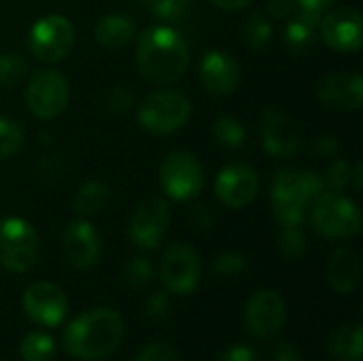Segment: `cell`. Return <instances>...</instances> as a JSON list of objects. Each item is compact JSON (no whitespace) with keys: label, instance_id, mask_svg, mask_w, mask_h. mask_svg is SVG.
Wrapping results in <instances>:
<instances>
[{"label":"cell","instance_id":"obj_34","mask_svg":"<svg viewBox=\"0 0 363 361\" xmlns=\"http://www.w3.org/2000/svg\"><path fill=\"white\" fill-rule=\"evenodd\" d=\"M147 4L151 6V11L160 19H164V21H177V19H181L189 11L191 0H149Z\"/></svg>","mask_w":363,"mask_h":361},{"label":"cell","instance_id":"obj_45","mask_svg":"<svg viewBox=\"0 0 363 361\" xmlns=\"http://www.w3.org/2000/svg\"><path fill=\"white\" fill-rule=\"evenodd\" d=\"M253 0H211V4H215L217 9H223V11H242Z\"/></svg>","mask_w":363,"mask_h":361},{"label":"cell","instance_id":"obj_8","mask_svg":"<svg viewBox=\"0 0 363 361\" xmlns=\"http://www.w3.org/2000/svg\"><path fill=\"white\" fill-rule=\"evenodd\" d=\"M38 260V234L21 217L0 219V266L9 272H28Z\"/></svg>","mask_w":363,"mask_h":361},{"label":"cell","instance_id":"obj_9","mask_svg":"<svg viewBox=\"0 0 363 361\" xmlns=\"http://www.w3.org/2000/svg\"><path fill=\"white\" fill-rule=\"evenodd\" d=\"M70 102V85L68 79L53 68L38 70L26 87V104L28 111L43 121L55 119L66 111Z\"/></svg>","mask_w":363,"mask_h":361},{"label":"cell","instance_id":"obj_25","mask_svg":"<svg viewBox=\"0 0 363 361\" xmlns=\"http://www.w3.org/2000/svg\"><path fill=\"white\" fill-rule=\"evenodd\" d=\"M211 134L215 143L225 149H240L247 143V130L242 121L234 115H219L211 126Z\"/></svg>","mask_w":363,"mask_h":361},{"label":"cell","instance_id":"obj_16","mask_svg":"<svg viewBox=\"0 0 363 361\" xmlns=\"http://www.w3.org/2000/svg\"><path fill=\"white\" fill-rule=\"evenodd\" d=\"M315 94L319 102L338 113H351L363 104V77L359 72H328L317 81Z\"/></svg>","mask_w":363,"mask_h":361},{"label":"cell","instance_id":"obj_26","mask_svg":"<svg viewBox=\"0 0 363 361\" xmlns=\"http://www.w3.org/2000/svg\"><path fill=\"white\" fill-rule=\"evenodd\" d=\"M272 36H274V28H272V21L266 15L251 13L245 19V23H242V40L249 45V49L262 51L264 47H268Z\"/></svg>","mask_w":363,"mask_h":361},{"label":"cell","instance_id":"obj_39","mask_svg":"<svg viewBox=\"0 0 363 361\" xmlns=\"http://www.w3.org/2000/svg\"><path fill=\"white\" fill-rule=\"evenodd\" d=\"M189 221L196 230H208V228H213L215 215L206 204H191L189 206Z\"/></svg>","mask_w":363,"mask_h":361},{"label":"cell","instance_id":"obj_31","mask_svg":"<svg viewBox=\"0 0 363 361\" xmlns=\"http://www.w3.org/2000/svg\"><path fill=\"white\" fill-rule=\"evenodd\" d=\"M351 170H353L351 162L334 157V162L328 166V170L323 174L325 189H330V191H345L351 185Z\"/></svg>","mask_w":363,"mask_h":361},{"label":"cell","instance_id":"obj_38","mask_svg":"<svg viewBox=\"0 0 363 361\" xmlns=\"http://www.w3.org/2000/svg\"><path fill=\"white\" fill-rule=\"evenodd\" d=\"M34 172H36L43 181H47V179L55 181V179H62V177H64V172H66V164H64V160H62L60 155L43 157V160H38V162H36Z\"/></svg>","mask_w":363,"mask_h":361},{"label":"cell","instance_id":"obj_10","mask_svg":"<svg viewBox=\"0 0 363 361\" xmlns=\"http://www.w3.org/2000/svg\"><path fill=\"white\" fill-rule=\"evenodd\" d=\"M200 274L202 264L194 247L185 243H174L164 251L160 262V281L170 294H191L200 283Z\"/></svg>","mask_w":363,"mask_h":361},{"label":"cell","instance_id":"obj_30","mask_svg":"<svg viewBox=\"0 0 363 361\" xmlns=\"http://www.w3.org/2000/svg\"><path fill=\"white\" fill-rule=\"evenodd\" d=\"M279 249L285 260H300L306 251V236L302 232V226H283Z\"/></svg>","mask_w":363,"mask_h":361},{"label":"cell","instance_id":"obj_37","mask_svg":"<svg viewBox=\"0 0 363 361\" xmlns=\"http://www.w3.org/2000/svg\"><path fill=\"white\" fill-rule=\"evenodd\" d=\"M136 361H179V355L168 343H151L138 353Z\"/></svg>","mask_w":363,"mask_h":361},{"label":"cell","instance_id":"obj_14","mask_svg":"<svg viewBox=\"0 0 363 361\" xmlns=\"http://www.w3.org/2000/svg\"><path fill=\"white\" fill-rule=\"evenodd\" d=\"M259 191V174L251 164L234 162L219 170L215 179V196L228 209L249 206Z\"/></svg>","mask_w":363,"mask_h":361},{"label":"cell","instance_id":"obj_27","mask_svg":"<svg viewBox=\"0 0 363 361\" xmlns=\"http://www.w3.org/2000/svg\"><path fill=\"white\" fill-rule=\"evenodd\" d=\"M19 353L23 361H51L55 355V343L49 334L43 332H30L21 345Z\"/></svg>","mask_w":363,"mask_h":361},{"label":"cell","instance_id":"obj_35","mask_svg":"<svg viewBox=\"0 0 363 361\" xmlns=\"http://www.w3.org/2000/svg\"><path fill=\"white\" fill-rule=\"evenodd\" d=\"M151 279V262L147 257H132L123 268V281L130 287H143Z\"/></svg>","mask_w":363,"mask_h":361},{"label":"cell","instance_id":"obj_22","mask_svg":"<svg viewBox=\"0 0 363 361\" xmlns=\"http://www.w3.org/2000/svg\"><path fill=\"white\" fill-rule=\"evenodd\" d=\"M136 36V23L121 13H106L94 26V38L104 49H123Z\"/></svg>","mask_w":363,"mask_h":361},{"label":"cell","instance_id":"obj_24","mask_svg":"<svg viewBox=\"0 0 363 361\" xmlns=\"http://www.w3.org/2000/svg\"><path fill=\"white\" fill-rule=\"evenodd\" d=\"M108 200H111L108 185L102 181L89 179L77 187V191L72 196V211L79 213L81 217H94L106 206Z\"/></svg>","mask_w":363,"mask_h":361},{"label":"cell","instance_id":"obj_43","mask_svg":"<svg viewBox=\"0 0 363 361\" xmlns=\"http://www.w3.org/2000/svg\"><path fill=\"white\" fill-rule=\"evenodd\" d=\"M145 311L151 319H164L168 315V300L164 294H155L147 300L145 304Z\"/></svg>","mask_w":363,"mask_h":361},{"label":"cell","instance_id":"obj_13","mask_svg":"<svg viewBox=\"0 0 363 361\" xmlns=\"http://www.w3.org/2000/svg\"><path fill=\"white\" fill-rule=\"evenodd\" d=\"M259 138L270 157L287 160L302 149V136L294 117L277 106H268L262 113Z\"/></svg>","mask_w":363,"mask_h":361},{"label":"cell","instance_id":"obj_2","mask_svg":"<svg viewBox=\"0 0 363 361\" xmlns=\"http://www.w3.org/2000/svg\"><path fill=\"white\" fill-rule=\"evenodd\" d=\"M123 332L125 326L117 311L94 309L70 321L64 334V347L77 360L100 361L117 351Z\"/></svg>","mask_w":363,"mask_h":361},{"label":"cell","instance_id":"obj_42","mask_svg":"<svg viewBox=\"0 0 363 361\" xmlns=\"http://www.w3.org/2000/svg\"><path fill=\"white\" fill-rule=\"evenodd\" d=\"M268 361H302L298 349L289 343H277L272 349H270V355Z\"/></svg>","mask_w":363,"mask_h":361},{"label":"cell","instance_id":"obj_6","mask_svg":"<svg viewBox=\"0 0 363 361\" xmlns=\"http://www.w3.org/2000/svg\"><path fill=\"white\" fill-rule=\"evenodd\" d=\"M77 43V30L66 15L49 13L34 21L28 32V49L30 53L45 62L55 64L70 55Z\"/></svg>","mask_w":363,"mask_h":361},{"label":"cell","instance_id":"obj_29","mask_svg":"<svg viewBox=\"0 0 363 361\" xmlns=\"http://www.w3.org/2000/svg\"><path fill=\"white\" fill-rule=\"evenodd\" d=\"M26 72H28V62L21 53H15V51L0 53V87L2 89H11L19 85Z\"/></svg>","mask_w":363,"mask_h":361},{"label":"cell","instance_id":"obj_41","mask_svg":"<svg viewBox=\"0 0 363 361\" xmlns=\"http://www.w3.org/2000/svg\"><path fill=\"white\" fill-rule=\"evenodd\" d=\"M219 361H259V357H257L253 347H249V345H234V347L223 351V355H221Z\"/></svg>","mask_w":363,"mask_h":361},{"label":"cell","instance_id":"obj_11","mask_svg":"<svg viewBox=\"0 0 363 361\" xmlns=\"http://www.w3.org/2000/svg\"><path fill=\"white\" fill-rule=\"evenodd\" d=\"M170 226V209L162 198H147L143 200L130 217L128 223V238L138 249H157L168 232Z\"/></svg>","mask_w":363,"mask_h":361},{"label":"cell","instance_id":"obj_32","mask_svg":"<svg viewBox=\"0 0 363 361\" xmlns=\"http://www.w3.org/2000/svg\"><path fill=\"white\" fill-rule=\"evenodd\" d=\"M102 106L115 115L128 113L134 106V94L123 85H113L102 91Z\"/></svg>","mask_w":363,"mask_h":361},{"label":"cell","instance_id":"obj_23","mask_svg":"<svg viewBox=\"0 0 363 361\" xmlns=\"http://www.w3.org/2000/svg\"><path fill=\"white\" fill-rule=\"evenodd\" d=\"M325 349L332 357L338 361H362L363 355V328L362 323H345L336 328L328 343Z\"/></svg>","mask_w":363,"mask_h":361},{"label":"cell","instance_id":"obj_7","mask_svg":"<svg viewBox=\"0 0 363 361\" xmlns=\"http://www.w3.org/2000/svg\"><path fill=\"white\" fill-rule=\"evenodd\" d=\"M157 179L164 194L177 202H191L206 185L204 168L189 151L168 153L160 164Z\"/></svg>","mask_w":363,"mask_h":361},{"label":"cell","instance_id":"obj_20","mask_svg":"<svg viewBox=\"0 0 363 361\" xmlns=\"http://www.w3.org/2000/svg\"><path fill=\"white\" fill-rule=\"evenodd\" d=\"M362 262L353 249L340 247L328 262V283L338 294H353L359 287Z\"/></svg>","mask_w":363,"mask_h":361},{"label":"cell","instance_id":"obj_47","mask_svg":"<svg viewBox=\"0 0 363 361\" xmlns=\"http://www.w3.org/2000/svg\"><path fill=\"white\" fill-rule=\"evenodd\" d=\"M145 2H149V0H145Z\"/></svg>","mask_w":363,"mask_h":361},{"label":"cell","instance_id":"obj_3","mask_svg":"<svg viewBox=\"0 0 363 361\" xmlns=\"http://www.w3.org/2000/svg\"><path fill=\"white\" fill-rule=\"evenodd\" d=\"M325 191L323 177L302 168L277 170L270 185V202L274 219L281 226H302L308 219L311 206Z\"/></svg>","mask_w":363,"mask_h":361},{"label":"cell","instance_id":"obj_46","mask_svg":"<svg viewBox=\"0 0 363 361\" xmlns=\"http://www.w3.org/2000/svg\"><path fill=\"white\" fill-rule=\"evenodd\" d=\"M351 187H353L355 191H362V187H363L362 162H355V164H353V170H351Z\"/></svg>","mask_w":363,"mask_h":361},{"label":"cell","instance_id":"obj_15","mask_svg":"<svg viewBox=\"0 0 363 361\" xmlns=\"http://www.w3.org/2000/svg\"><path fill=\"white\" fill-rule=\"evenodd\" d=\"M287 323V306L283 298L272 289L255 291L245 309V326L255 338H274Z\"/></svg>","mask_w":363,"mask_h":361},{"label":"cell","instance_id":"obj_28","mask_svg":"<svg viewBox=\"0 0 363 361\" xmlns=\"http://www.w3.org/2000/svg\"><path fill=\"white\" fill-rule=\"evenodd\" d=\"M23 126L6 115H0V160L13 157L23 145Z\"/></svg>","mask_w":363,"mask_h":361},{"label":"cell","instance_id":"obj_36","mask_svg":"<svg viewBox=\"0 0 363 361\" xmlns=\"http://www.w3.org/2000/svg\"><path fill=\"white\" fill-rule=\"evenodd\" d=\"M308 153L321 160H334L340 153V143L332 134H319L308 143Z\"/></svg>","mask_w":363,"mask_h":361},{"label":"cell","instance_id":"obj_17","mask_svg":"<svg viewBox=\"0 0 363 361\" xmlns=\"http://www.w3.org/2000/svg\"><path fill=\"white\" fill-rule=\"evenodd\" d=\"M62 251L66 262L77 270H91L100 260V234L83 217L70 221L62 232Z\"/></svg>","mask_w":363,"mask_h":361},{"label":"cell","instance_id":"obj_44","mask_svg":"<svg viewBox=\"0 0 363 361\" xmlns=\"http://www.w3.org/2000/svg\"><path fill=\"white\" fill-rule=\"evenodd\" d=\"M336 0H298V6L304 11H313V13H325Z\"/></svg>","mask_w":363,"mask_h":361},{"label":"cell","instance_id":"obj_5","mask_svg":"<svg viewBox=\"0 0 363 361\" xmlns=\"http://www.w3.org/2000/svg\"><path fill=\"white\" fill-rule=\"evenodd\" d=\"M191 117V100L174 89H160L143 98L136 109L138 126L153 134L166 136L181 130Z\"/></svg>","mask_w":363,"mask_h":361},{"label":"cell","instance_id":"obj_1","mask_svg":"<svg viewBox=\"0 0 363 361\" xmlns=\"http://www.w3.org/2000/svg\"><path fill=\"white\" fill-rule=\"evenodd\" d=\"M189 45L183 34L166 23L145 28L136 38V66L145 81L172 85L189 68Z\"/></svg>","mask_w":363,"mask_h":361},{"label":"cell","instance_id":"obj_19","mask_svg":"<svg viewBox=\"0 0 363 361\" xmlns=\"http://www.w3.org/2000/svg\"><path fill=\"white\" fill-rule=\"evenodd\" d=\"M200 83L206 91L215 96H230L240 85V66L238 62L221 49H211L202 55L198 66Z\"/></svg>","mask_w":363,"mask_h":361},{"label":"cell","instance_id":"obj_12","mask_svg":"<svg viewBox=\"0 0 363 361\" xmlns=\"http://www.w3.org/2000/svg\"><path fill=\"white\" fill-rule=\"evenodd\" d=\"M319 38L334 51L355 53L362 49L363 43V19L355 6H336L328 9L321 15Z\"/></svg>","mask_w":363,"mask_h":361},{"label":"cell","instance_id":"obj_18","mask_svg":"<svg viewBox=\"0 0 363 361\" xmlns=\"http://www.w3.org/2000/svg\"><path fill=\"white\" fill-rule=\"evenodd\" d=\"M23 311L34 323L53 328L64 321L68 313V300H66V294L57 285L49 281H40V283H32L26 289Z\"/></svg>","mask_w":363,"mask_h":361},{"label":"cell","instance_id":"obj_33","mask_svg":"<svg viewBox=\"0 0 363 361\" xmlns=\"http://www.w3.org/2000/svg\"><path fill=\"white\" fill-rule=\"evenodd\" d=\"M245 266H247V260L240 251H221L213 260V270L219 277H234V274L242 272Z\"/></svg>","mask_w":363,"mask_h":361},{"label":"cell","instance_id":"obj_40","mask_svg":"<svg viewBox=\"0 0 363 361\" xmlns=\"http://www.w3.org/2000/svg\"><path fill=\"white\" fill-rule=\"evenodd\" d=\"M298 11V0H268V15L272 19H289Z\"/></svg>","mask_w":363,"mask_h":361},{"label":"cell","instance_id":"obj_21","mask_svg":"<svg viewBox=\"0 0 363 361\" xmlns=\"http://www.w3.org/2000/svg\"><path fill=\"white\" fill-rule=\"evenodd\" d=\"M319 23L321 13L313 11H300L294 17H289V23L285 28V45L294 55H306L315 49L319 40Z\"/></svg>","mask_w":363,"mask_h":361},{"label":"cell","instance_id":"obj_4","mask_svg":"<svg viewBox=\"0 0 363 361\" xmlns=\"http://www.w3.org/2000/svg\"><path fill=\"white\" fill-rule=\"evenodd\" d=\"M308 219L321 236L332 240L353 238L362 230V211L342 191L325 189L311 206Z\"/></svg>","mask_w":363,"mask_h":361}]
</instances>
